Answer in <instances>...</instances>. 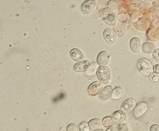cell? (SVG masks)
I'll return each mask as SVG.
<instances>
[{"mask_svg": "<svg viewBox=\"0 0 159 131\" xmlns=\"http://www.w3.org/2000/svg\"><path fill=\"white\" fill-rule=\"evenodd\" d=\"M103 37H104L106 41L110 45H112V44L116 43L117 40L115 34L109 29L105 30L103 33Z\"/></svg>", "mask_w": 159, "mask_h": 131, "instance_id": "cell-8", "label": "cell"}, {"mask_svg": "<svg viewBox=\"0 0 159 131\" xmlns=\"http://www.w3.org/2000/svg\"><path fill=\"white\" fill-rule=\"evenodd\" d=\"M111 118L115 122H121L125 120L126 118V115L125 112L122 111H117L112 114Z\"/></svg>", "mask_w": 159, "mask_h": 131, "instance_id": "cell-12", "label": "cell"}, {"mask_svg": "<svg viewBox=\"0 0 159 131\" xmlns=\"http://www.w3.org/2000/svg\"><path fill=\"white\" fill-rule=\"evenodd\" d=\"M90 67V63L88 61H83L77 63L74 65V69L78 72H84L88 70Z\"/></svg>", "mask_w": 159, "mask_h": 131, "instance_id": "cell-10", "label": "cell"}, {"mask_svg": "<svg viewBox=\"0 0 159 131\" xmlns=\"http://www.w3.org/2000/svg\"><path fill=\"white\" fill-rule=\"evenodd\" d=\"M70 57L75 61H80L83 59V55L78 49H73L70 51Z\"/></svg>", "mask_w": 159, "mask_h": 131, "instance_id": "cell-15", "label": "cell"}, {"mask_svg": "<svg viewBox=\"0 0 159 131\" xmlns=\"http://www.w3.org/2000/svg\"><path fill=\"white\" fill-rule=\"evenodd\" d=\"M153 71L155 74H159V64L156 65L154 66Z\"/></svg>", "mask_w": 159, "mask_h": 131, "instance_id": "cell-25", "label": "cell"}, {"mask_svg": "<svg viewBox=\"0 0 159 131\" xmlns=\"http://www.w3.org/2000/svg\"><path fill=\"white\" fill-rule=\"evenodd\" d=\"M124 94V90L121 87H116L114 88L111 94L112 98L114 99H118L122 97Z\"/></svg>", "mask_w": 159, "mask_h": 131, "instance_id": "cell-16", "label": "cell"}, {"mask_svg": "<svg viewBox=\"0 0 159 131\" xmlns=\"http://www.w3.org/2000/svg\"><path fill=\"white\" fill-rule=\"evenodd\" d=\"M102 88V85L99 81H95L90 85L88 92L90 95L95 96L99 93Z\"/></svg>", "mask_w": 159, "mask_h": 131, "instance_id": "cell-5", "label": "cell"}, {"mask_svg": "<svg viewBox=\"0 0 159 131\" xmlns=\"http://www.w3.org/2000/svg\"><path fill=\"white\" fill-rule=\"evenodd\" d=\"M107 131H118L117 128H116L115 126H111L107 129Z\"/></svg>", "mask_w": 159, "mask_h": 131, "instance_id": "cell-26", "label": "cell"}, {"mask_svg": "<svg viewBox=\"0 0 159 131\" xmlns=\"http://www.w3.org/2000/svg\"><path fill=\"white\" fill-rule=\"evenodd\" d=\"M103 124L105 127H109L114 124V120L110 117H106L103 120Z\"/></svg>", "mask_w": 159, "mask_h": 131, "instance_id": "cell-18", "label": "cell"}, {"mask_svg": "<svg viewBox=\"0 0 159 131\" xmlns=\"http://www.w3.org/2000/svg\"><path fill=\"white\" fill-rule=\"evenodd\" d=\"M109 60V55L108 52L106 51H102L100 52L97 57V61L98 65L101 66H104L107 65Z\"/></svg>", "mask_w": 159, "mask_h": 131, "instance_id": "cell-7", "label": "cell"}, {"mask_svg": "<svg viewBox=\"0 0 159 131\" xmlns=\"http://www.w3.org/2000/svg\"><path fill=\"white\" fill-rule=\"evenodd\" d=\"M138 69L145 75L150 76L152 74L153 68L151 63L146 59H141L138 63Z\"/></svg>", "mask_w": 159, "mask_h": 131, "instance_id": "cell-2", "label": "cell"}, {"mask_svg": "<svg viewBox=\"0 0 159 131\" xmlns=\"http://www.w3.org/2000/svg\"><path fill=\"white\" fill-rule=\"evenodd\" d=\"M118 131H128V129L125 124H119L117 126Z\"/></svg>", "mask_w": 159, "mask_h": 131, "instance_id": "cell-23", "label": "cell"}, {"mask_svg": "<svg viewBox=\"0 0 159 131\" xmlns=\"http://www.w3.org/2000/svg\"><path fill=\"white\" fill-rule=\"evenodd\" d=\"M96 7V2L93 0L87 1L82 6V11L85 14H89L94 10Z\"/></svg>", "mask_w": 159, "mask_h": 131, "instance_id": "cell-6", "label": "cell"}, {"mask_svg": "<svg viewBox=\"0 0 159 131\" xmlns=\"http://www.w3.org/2000/svg\"><path fill=\"white\" fill-rule=\"evenodd\" d=\"M136 107L135 101L132 98H129L121 105V110L125 113H129L135 109Z\"/></svg>", "mask_w": 159, "mask_h": 131, "instance_id": "cell-3", "label": "cell"}, {"mask_svg": "<svg viewBox=\"0 0 159 131\" xmlns=\"http://www.w3.org/2000/svg\"><path fill=\"white\" fill-rule=\"evenodd\" d=\"M148 109V104L144 102L138 103L134 111V114L136 117L141 116L144 114Z\"/></svg>", "mask_w": 159, "mask_h": 131, "instance_id": "cell-4", "label": "cell"}, {"mask_svg": "<svg viewBox=\"0 0 159 131\" xmlns=\"http://www.w3.org/2000/svg\"><path fill=\"white\" fill-rule=\"evenodd\" d=\"M79 129V131H89V125L87 123L83 122L80 124Z\"/></svg>", "mask_w": 159, "mask_h": 131, "instance_id": "cell-19", "label": "cell"}, {"mask_svg": "<svg viewBox=\"0 0 159 131\" xmlns=\"http://www.w3.org/2000/svg\"><path fill=\"white\" fill-rule=\"evenodd\" d=\"M150 131H159V126L153 125L150 128Z\"/></svg>", "mask_w": 159, "mask_h": 131, "instance_id": "cell-24", "label": "cell"}, {"mask_svg": "<svg viewBox=\"0 0 159 131\" xmlns=\"http://www.w3.org/2000/svg\"><path fill=\"white\" fill-rule=\"evenodd\" d=\"M113 91L112 87L107 86L103 88L102 92L100 93L99 97L101 99L105 101L107 100L111 95Z\"/></svg>", "mask_w": 159, "mask_h": 131, "instance_id": "cell-13", "label": "cell"}, {"mask_svg": "<svg viewBox=\"0 0 159 131\" xmlns=\"http://www.w3.org/2000/svg\"><path fill=\"white\" fill-rule=\"evenodd\" d=\"M153 57L157 63H159V49H156L153 53Z\"/></svg>", "mask_w": 159, "mask_h": 131, "instance_id": "cell-22", "label": "cell"}, {"mask_svg": "<svg viewBox=\"0 0 159 131\" xmlns=\"http://www.w3.org/2000/svg\"><path fill=\"white\" fill-rule=\"evenodd\" d=\"M97 75L101 83L107 84L110 80V70L107 67H100L97 71Z\"/></svg>", "mask_w": 159, "mask_h": 131, "instance_id": "cell-1", "label": "cell"}, {"mask_svg": "<svg viewBox=\"0 0 159 131\" xmlns=\"http://www.w3.org/2000/svg\"><path fill=\"white\" fill-rule=\"evenodd\" d=\"M79 128L78 126L74 124H69L66 128L67 131H79Z\"/></svg>", "mask_w": 159, "mask_h": 131, "instance_id": "cell-21", "label": "cell"}, {"mask_svg": "<svg viewBox=\"0 0 159 131\" xmlns=\"http://www.w3.org/2000/svg\"><path fill=\"white\" fill-rule=\"evenodd\" d=\"M150 79H151L154 83L159 86V75L157 74H152L150 75Z\"/></svg>", "mask_w": 159, "mask_h": 131, "instance_id": "cell-20", "label": "cell"}, {"mask_svg": "<svg viewBox=\"0 0 159 131\" xmlns=\"http://www.w3.org/2000/svg\"><path fill=\"white\" fill-rule=\"evenodd\" d=\"M155 46L151 43H144L142 45V50L147 54H151L154 51Z\"/></svg>", "mask_w": 159, "mask_h": 131, "instance_id": "cell-17", "label": "cell"}, {"mask_svg": "<svg viewBox=\"0 0 159 131\" xmlns=\"http://www.w3.org/2000/svg\"><path fill=\"white\" fill-rule=\"evenodd\" d=\"M104 20L107 24L109 25H113L115 23V18L113 13L109 10L105 9L103 11Z\"/></svg>", "mask_w": 159, "mask_h": 131, "instance_id": "cell-11", "label": "cell"}, {"mask_svg": "<svg viewBox=\"0 0 159 131\" xmlns=\"http://www.w3.org/2000/svg\"><path fill=\"white\" fill-rule=\"evenodd\" d=\"M100 131V130H98V131Z\"/></svg>", "mask_w": 159, "mask_h": 131, "instance_id": "cell-27", "label": "cell"}, {"mask_svg": "<svg viewBox=\"0 0 159 131\" xmlns=\"http://www.w3.org/2000/svg\"><path fill=\"white\" fill-rule=\"evenodd\" d=\"M89 127L92 131H98L103 126V122L100 119H94L89 121Z\"/></svg>", "mask_w": 159, "mask_h": 131, "instance_id": "cell-9", "label": "cell"}, {"mask_svg": "<svg viewBox=\"0 0 159 131\" xmlns=\"http://www.w3.org/2000/svg\"><path fill=\"white\" fill-rule=\"evenodd\" d=\"M141 41L138 38H133L130 41V46L132 50L134 52L138 53L141 49Z\"/></svg>", "mask_w": 159, "mask_h": 131, "instance_id": "cell-14", "label": "cell"}]
</instances>
